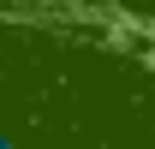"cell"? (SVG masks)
Listing matches in <instances>:
<instances>
[{
  "label": "cell",
  "instance_id": "cell-1",
  "mask_svg": "<svg viewBox=\"0 0 155 149\" xmlns=\"http://www.w3.org/2000/svg\"><path fill=\"white\" fill-rule=\"evenodd\" d=\"M0 149H24V143H18V131H0Z\"/></svg>",
  "mask_w": 155,
  "mask_h": 149
}]
</instances>
